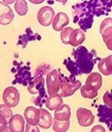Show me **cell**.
Instances as JSON below:
<instances>
[{"mask_svg":"<svg viewBox=\"0 0 112 132\" xmlns=\"http://www.w3.org/2000/svg\"><path fill=\"white\" fill-rule=\"evenodd\" d=\"M69 120L59 121L54 118L53 122V129L56 132H63L67 130L69 127Z\"/></svg>","mask_w":112,"mask_h":132,"instance_id":"4fadbf2b","label":"cell"},{"mask_svg":"<svg viewBox=\"0 0 112 132\" xmlns=\"http://www.w3.org/2000/svg\"><path fill=\"white\" fill-rule=\"evenodd\" d=\"M25 122L22 116L18 114L13 115L9 121V129L11 132H23Z\"/></svg>","mask_w":112,"mask_h":132,"instance_id":"277c9868","label":"cell"},{"mask_svg":"<svg viewBox=\"0 0 112 132\" xmlns=\"http://www.w3.org/2000/svg\"><path fill=\"white\" fill-rule=\"evenodd\" d=\"M71 116V109L67 104L62 105L55 110L54 118L59 121H68Z\"/></svg>","mask_w":112,"mask_h":132,"instance_id":"ba28073f","label":"cell"},{"mask_svg":"<svg viewBox=\"0 0 112 132\" xmlns=\"http://www.w3.org/2000/svg\"><path fill=\"white\" fill-rule=\"evenodd\" d=\"M100 32L104 40L112 34V19L106 18L102 22L100 28Z\"/></svg>","mask_w":112,"mask_h":132,"instance_id":"8fae6325","label":"cell"},{"mask_svg":"<svg viewBox=\"0 0 112 132\" xmlns=\"http://www.w3.org/2000/svg\"><path fill=\"white\" fill-rule=\"evenodd\" d=\"M39 130L37 126L30 125L27 123L25 132H39Z\"/></svg>","mask_w":112,"mask_h":132,"instance_id":"9a60e30c","label":"cell"},{"mask_svg":"<svg viewBox=\"0 0 112 132\" xmlns=\"http://www.w3.org/2000/svg\"><path fill=\"white\" fill-rule=\"evenodd\" d=\"M104 40L106 43L108 48L110 49V50H112V34L108 37V38L104 39Z\"/></svg>","mask_w":112,"mask_h":132,"instance_id":"e0dca14e","label":"cell"},{"mask_svg":"<svg viewBox=\"0 0 112 132\" xmlns=\"http://www.w3.org/2000/svg\"><path fill=\"white\" fill-rule=\"evenodd\" d=\"M77 117L79 124L84 127L90 126L94 120V117L90 111L82 108L78 109Z\"/></svg>","mask_w":112,"mask_h":132,"instance_id":"7a4b0ae2","label":"cell"},{"mask_svg":"<svg viewBox=\"0 0 112 132\" xmlns=\"http://www.w3.org/2000/svg\"><path fill=\"white\" fill-rule=\"evenodd\" d=\"M102 80L101 76L99 73H93L88 76L86 80L85 88L97 92L101 86Z\"/></svg>","mask_w":112,"mask_h":132,"instance_id":"8992f818","label":"cell"},{"mask_svg":"<svg viewBox=\"0 0 112 132\" xmlns=\"http://www.w3.org/2000/svg\"><path fill=\"white\" fill-rule=\"evenodd\" d=\"M63 103L61 97L57 94L51 95L46 102V106L50 110H56Z\"/></svg>","mask_w":112,"mask_h":132,"instance_id":"9c48e42d","label":"cell"},{"mask_svg":"<svg viewBox=\"0 0 112 132\" xmlns=\"http://www.w3.org/2000/svg\"><path fill=\"white\" fill-rule=\"evenodd\" d=\"M54 14L53 9L51 7L48 6H45L39 11L38 14L39 21L41 24L44 26H48L51 23Z\"/></svg>","mask_w":112,"mask_h":132,"instance_id":"5b68a950","label":"cell"},{"mask_svg":"<svg viewBox=\"0 0 112 132\" xmlns=\"http://www.w3.org/2000/svg\"><path fill=\"white\" fill-rule=\"evenodd\" d=\"M1 115L3 116L5 118L11 117L12 116V111L10 107L6 105H1Z\"/></svg>","mask_w":112,"mask_h":132,"instance_id":"5bb4252c","label":"cell"},{"mask_svg":"<svg viewBox=\"0 0 112 132\" xmlns=\"http://www.w3.org/2000/svg\"><path fill=\"white\" fill-rule=\"evenodd\" d=\"M20 97V94L17 89L13 87H10L4 90L3 98L5 105L11 108L18 105Z\"/></svg>","mask_w":112,"mask_h":132,"instance_id":"6da1fadb","label":"cell"},{"mask_svg":"<svg viewBox=\"0 0 112 132\" xmlns=\"http://www.w3.org/2000/svg\"><path fill=\"white\" fill-rule=\"evenodd\" d=\"M55 22H54V27L55 29H60L63 28L64 26L68 24L69 19L68 17L64 13H59L54 18Z\"/></svg>","mask_w":112,"mask_h":132,"instance_id":"7c38bea8","label":"cell"},{"mask_svg":"<svg viewBox=\"0 0 112 132\" xmlns=\"http://www.w3.org/2000/svg\"><path fill=\"white\" fill-rule=\"evenodd\" d=\"M85 38V35L81 30H74L73 32L69 36L68 43L76 46L81 44L84 40Z\"/></svg>","mask_w":112,"mask_h":132,"instance_id":"30bf717a","label":"cell"},{"mask_svg":"<svg viewBox=\"0 0 112 132\" xmlns=\"http://www.w3.org/2000/svg\"><path fill=\"white\" fill-rule=\"evenodd\" d=\"M24 116L27 123L33 126L38 125L40 117L39 109L32 106H28L25 110Z\"/></svg>","mask_w":112,"mask_h":132,"instance_id":"3957f363","label":"cell"},{"mask_svg":"<svg viewBox=\"0 0 112 132\" xmlns=\"http://www.w3.org/2000/svg\"><path fill=\"white\" fill-rule=\"evenodd\" d=\"M6 118L1 115V132L4 131L7 125V121Z\"/></svg>","mask_w":112,"mask_h":132,"instance_id":"2e32d148","label":"cell"},{"mask_svg":"<svg viewBox=\"0 0 112 132\" xmlns=\"http://www.w3.org/2000/svg\"><path fill=\"white\" fill-rule=\"evenodd\" d=\"M39 110L40 117L38 125L43 129H48L53 123L52 116L49 111L44 109L41 108Z\"/></svg>","mask_w":112,"mask_h":132,"instance_id":"52a82bcc","label":"cell"}]
</instances>
